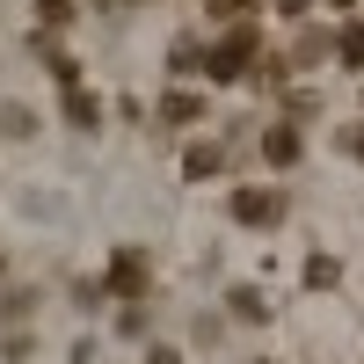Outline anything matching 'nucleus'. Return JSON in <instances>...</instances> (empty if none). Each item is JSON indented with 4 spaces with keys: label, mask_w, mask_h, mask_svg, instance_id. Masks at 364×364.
Masks as SVG:
<instances>
[{
    "label": "nucleus",
    "mask_w": 364,
    "mask_h": 364,
    "mask_svg": "<svg viewBox=\"0 0 364 364\" xmlns=\"http://www.w3.org/2000/svg\"><path fill=\"white\" fill-rule=\"evenodd\" d=\"M255 44H262V29H255V22H233L226 37L204 51V73H211V80H240V73H248V58H255Z\"/></svg>",
    "instance_id": "1"
},
{
    "label": "nucleus",
    "mask_w": 364,
    "mask_h": 364,
    "mask_svg": "<svg viewBox=\"0 0 364 364\" xmlns=\"http://www.w3.org/2000/svg\"><path fill=\"white\" fill-rule=\"evenodd\" d=\"M233 219L240 226H277L284 219V197L277 190H233Z\"/></svg>",
    "instance_id": "2"
},
{
    "label": "nucleus",
    "mask_w": 364,
    "mask_h": 364,
    "mask_svg": "<svg viewBox=\"0 0 364 364\" xmlns=\"http://www.w3.org/2000/svg\"><path fill=\"white\" fill-rule=\"evenodd\" d=\"M102 291H117V299H139V291H146V255H132V248H124V255L109 262V277H102Z\"/></svg>",
    "instance_id": "3"
},
{
    "label": "nucleus",
    "mask_w": 364,
    "mask_h": 364,
    "mask_svg": "<svg viewBox=\"0 0 364 364\" xmlns=\"http://www.w3.org/2000/svg\"><path fill=\"white\" fill-rule=\"evenodd\" d=\"M262 161H269V168H291V161H299V124H291V117L262 132Z\"/></svg>",
    "instance_id": "4"
},
{
    "label": "nucleus",
    "mask_w": 364,
    "mask_h": 364,
    "mask_svg": "<svg viewBox=\"0 0 364 364\" xmlns=\"http://www.w3.org/2000/svg\"><path fill=\"white\" fill-rule=\"evenodd\" d=\"M182 175H190V182H211V175H226V146H211V139H197L190 154H182Z\"/></svg>",
    "instance_id": "5"
},
{
    "label": "nucleus",
    "mask_w": 364,
    "mask_h": 364,
    "mask_svg": "<svg viewBox=\"0 0 364 364\" xmlns=\"http://www.w3.org/2000/svg\"><path fill=\"white\" fill-rule=\"evenodd\" d=\"M328 58H336V29H306L291 44V66H328Z\"/></svg>",
    "instance_id": "6"
},
{
    "label": "nucleus",
    "mask_w": 364,
    "mask_h": 364,
    "mask_svg": "<svg viewBox=\"0 0 364 364\" xmlns=\"http://www.w3.org/2000/svg\"><path fill=\"white\" fill-rule=\"evenodd\" d=\"M336 66L364 73V22H343V29H336Z\"/></svg>",
    "instance_id": "7"
},
{
    "label": "nucleus",
    "mask_w": 364,
    "mask_h": 364,
    "mask_svg": "<svg viewBox=\"0 0 364 364\" xmlns=\"http://www.w3.org/2000/svg\"><path fill=\"white\" fill-rule=\"evenodd\" d=\"M66 124H80V132H95V124H102V102L87 95V87H66Z\"/></svg>",
    "instance_id": "8"
},
{
    "label": "nucleus",
    "mask_w": 364,
    "mask_h": 364,
    "mask_svg": "<svg viewBox=\"0 0 364 364\" xmlns=\"http://www.w3.org/2000/svg\"><path fill=\"white\" fill-rule=\"evenodd\" d=\"M37 58L51 66V80H66V87H80V66H73V51H58V44H44V37H37Z\"/></svg>",
    "instance_id": "9"
},
{
    "label": "nucleus",
    "mask_w": 364,
    "mask_h": 364,
    "mask_svg": "<svg viewBox=\"0 0 364 364\" xmlns=\"http://www.w3.org/2000/svg\"><path fill=\"white\" fill-rule=\"evenodd\" d=\"M197 117H204L197 95H161V124H197Z\"/></svg>",
    "instance_id": "10"
},
{
    "label": "nucleus",
    "mask_w": 364,
    "mask_h": 364,
    "mask_svg": "<svg viewBox=\"0 0 364 364\" xmlns=\"http://www.w3.org/2000/svg\"><path fill=\"white\" fill-rule=\"evenodd\" d=\"M0 132H8V139H29V132H37V117H29L22 102H8V109H0Z\"/></svg>",
    "instance_id": "11"
},
{
    "label": "nucleus",
    "mask_w": 364,
    "mask_h": 364,
    "mask_svg": "<svg viewBox=\"0 0 364 364\" xmlns=\"http://www.w3.org/2000/svg\"><path fill=\"white\" fill-rule=\"evenodd\" d=\"M37 22H44V29H66V22H73V0H37Z\"/></svg>",
    "instance_id": "12"
},
{
    "label": "nucleus",
    "mask_w": 364,
    "mask_h": 364,
    "mask_svg": "<svg viewBox=\"0 0 364 364\" xmlns=\"http://www.w3.org/2000/svg\"><path fill=\"white\" fill-rule=\"evenodd\" d=\"M306 284H314V291H328V284H336V262L314 255V262H306Z\"/></svg>",
    "instance_id": "13"
},
{
    "label": "nucleus",
    "mask_w": 364,
    "mask_h": 364,
    "mask_svg": "<svg viewBox=\"0 0 364 364\" xmlns=\"http://www.w3.org/2000/svg\"><path fill=\"white\" fill-rule=\"evenodd\" d=\"M233 314H240V321H262L269 306H262V299H255V291H233Z\"/></svg>",
    "instance_id": "14"
},
{
    "label": "nucleus",
    "mask_w": 364,
    "mask_h": 364,
    "mask_svg": "<svg viewBox=\"0 0 364 364\" xmlns=\"http://www.w3.org/2000/svg\"><path fill=\"white\" fill-rule=\"evenodd\" d=\"M29 314V291H0V321H22Z\"/></svg>",
    "instance_id": "15"
},
{
    "label": "nucleus",
    "mask_w": 364,
    "mask_h": 364,
    "mask_svg": "<svg viewBox=\"0 0 364 364\" xmlns=\"http://www.w3.org/2000/svg\"><path fill=\"white\" fill-rule=\"evenodd\" d=\"M204 8H211V15H226V22H240V15H248V0H204Z\"/></svg>",
    "instance_id": "16"
},
{
    "label": "nucleus",
    "mask_w": 364,
    "mask_h": 364,
    "mask_svg": "<svg viewBox=\"0 0 364 364\" xmlns=\"http://www.w3.org/2000/svg\"><path fill=\"white\" fill-rule=\"evenodd\" d=\"M336 146H350V154L364 161V124H350V132H336Z\"/></svg>",
    "instance_id": "17"
},
{
    "label": "nucleus",
    "mask_w": 364,
    "mask_h": 364,
    "mask_svg": "<svg viewBox=\"0 0 364 364\" xmlns=\"http://www.w3.org/2000/svg\"><path fill=\"white\" fill-rule=\"evenodd\" d=\"M269 8H277L284 22H299V15H306V8H314V0H269Z\"/></svg>",
    "instance_id": "18"
},
{
    "label": "nucleus",
    "mask_w": 364,
    "mask_h": 364,
    "mask_svg": "<svg viewBox=\"0 0 364 364\" xmlns=\"http://www.w3.org/2000/svg\"><path fill=\"white\" fill-rule=\"evenodd\" d=\"M146 364H182V357H175V350H161V343H154V350H146Z\"/></svg>",
    "instance_id": "19"
}]
</instances>
